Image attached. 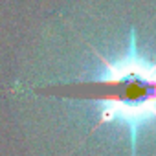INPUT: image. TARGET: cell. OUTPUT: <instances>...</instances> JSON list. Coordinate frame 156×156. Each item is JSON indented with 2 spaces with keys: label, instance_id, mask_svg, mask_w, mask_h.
<instances>
[{
  "label": "cell",
  "instance_id": "6da1fadb",
  "mask_svg": "<svg viewBox=\"0 0 156 156\" xmlns=\"http://www.w3.org/2000/svg\"><path fill=\"white\" fill-rule=\"evenodd\" d=\"M96 55L103 64V72L92 83L105 88V94L96 101L99 108L98 125L110 121L125 125L132 156H136L140 127L156 123V62L138 51L134 31L129 37V50L118 61H108L99 51Z\"/></svg>",
  "mask_w": 156,
  "mask_h": 156
}]
</instances>
